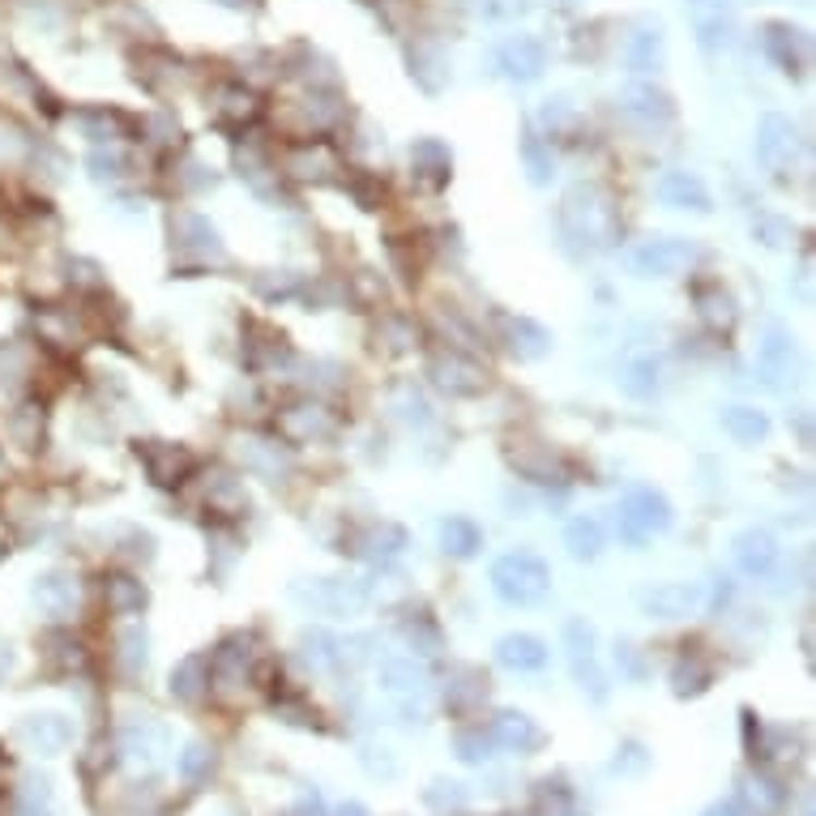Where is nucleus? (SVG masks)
<instances>
[{
    "label": "nucleus",
    "instance_id": "1",
    "mask_svg": "<svg viewBox=\"0 0 816 816\" xmlns=\"http://www.w3.org/2000/svg\"><path fill=\"white\" fill-rule=\"evenodd\" d=\"M561 236L573 253H599L608 249L620 231V218H615V202L608 189L599 184H573L561 202Z\"/></svg>",
    "mask_w": 816,
    "mask_h": 816
},
{
    "label": "nucleus",
    "instance_id": "2",
    "mask_svg": "<svg viewBox=\"0 0 816 816\" xmlns=\"http://www.w3.org/2000/svg\"><path fill=\"white\" fill-rule=\"evenodd\" d=\"M492 590L509 608H535L552 590V568L535 552H505L501 561L492 564Z\"/></svg>",
    "mask_w": 816,
    "mask_h": 816
},
{
    "label": "nucleus",
    "instance_id": "3",
    "mask_svg": "<svg viewBox=\"0 0 816 816\" xmlns=\"http://www.w3.org/2000/svg\"><path fill=\"white\" fill-rule=\"evenodd\" d=\"M291 599L304 603L308 612L356 615L368 608L372 590H368V581H356V577H312V581H296L291 586Z\"/></svg>",
    "mask_w": 816,
    "mask_h": 816
},
{
    "label": "nucleus",
    "instance_id": "4",
    "mask_svg": "<svg viewBox=\"0 0 816 816\" xmlns=\"http://www.w3.org/2000/svg\"><path fill=\"white\" fill-rule=\"evenodd\" d=\"M671 526V505L655 488H628L620 496V530L628 543H646Z\"/></svg>",
    "mask_w": 816,
    "mask_h": 816
},
{
    "label": "nucleus",
    "instance_id": "5",
    "mask_svg": "<svg viewBox=\"0 0 816 816\" xmlns=\"http://www.w3.org/2000/svg\"><path fill=\"white\" fill-rule=\"evenodd\" d=\"M697 265V244L680 236H655L633 249V269L641 278H680Z\"/></svg>",
    "mask_w": 816,
    "mask_h": 816
},
{
    "label": "nucleus",
    "instance_id": "6",
    "mask_svg": "<svg viewBox=\"0 0 816 816\" xmlns=\"http://www.w3.org/2000/svg\"><path fill=\"white\" fill-rule=\"evenodd\" d=\"M116 748H120V757H124L129 766L158 769L167 761V753H171V735H167V727L154 722V718H133V722L120 727Z\"/></svg>",
    "mask_w": 816,
    "mask_h": 816
},
{
    "label": "nucleus",
    "instance_id": "7",
    "mask_svg": "<svg viewBox=\"0 0 816 816\" xmlns=\"http://www.w3.org/2000/svg\"><path fill=\"white\" fill-rule=\"evenodd\" d=\"M428 376H432L449 398H475V394L488 389V372H483V363L470 359V356H461V351H436L432 363H428Z\"/></svg>",
    "mask_w": 816,
    "mask_h": 816
},
{
    "label": "nucleus",
    "instance_id": "8",
    "mask_svg": "<svg viewBox=\"0 0 816 816\" xmlns=\"http://www.w3.org/2000/svg\"><path fill=\"white\" fill-rule=\"evenodd\" d=\"M795 146H800V133H795V124L787 116L769 111V116L757 120V163L766 167L769 176H778V180L787 176V167L795 163Z\"/></svg>",
    "mask_w": 816,
    "mask_h": 816
},
{
    "label": "nucleus",
    "instance_id": "9",
    "mask_svg": "<svg viewBox=\"0 0 816 816\" xmlns=\"http://www.w3.org/2000/svg\"><path fill=\"white\" fill-rule=\"evenodd\" d=\"M564 641H568V663H573V675L581 684V693H590L595 701L608 697V675L595 663V633L586 620H568L564 624Z\"/></svg>",
    "mask_w": 816,
    "mask_h": 816
},
{
    "label": "nucleus",
    "instance_id": "10",
    "mask_svg": "<svg viewBox=\"0 0 816 816\" xmlns=\"http://www.w3.org/2000/svg\"><path fill=\"white\" fill-rule=\"evenodd\" d=\"M688 26H693L701 51H710V56L722 51L731 44V31H735L731 0H688Z\"/></svg>",
    "mask_w": 816,
    "mask_h": 816
},
{
    "label": "nucleus",
    "instance_id": "11",
    "mask_svg": "<svg viewBox=\"0 0 816 816\" xmlns=\"http://www.w3.org/2000/svg\"><path fill=\"white\" fill-rule=\"evenodd\" d=\"M31 603L44 615H51V620H69V615L77 612V603H82V586H77L73 573L48 568V573H39L31 581Z\"/></svg>",
    "mask_w": 816,
    "mask_h": 816
},
{
    "label": "nucleus",
    "instance_id": "12",
    "mask_svg": "<svg viewBox=\"0 0 816 816\" xmlns=\"http://www.w3.org/2000/svg\"><path fill=\"white\" fill-rule=\"evenodd\" d=\"M171 244H176V253L189 256V261H223V240H218V231L205 223L202 214H171Z\"/></svg>",
    "mask_w": 816,
    "mask_h": 816
},
{
    "label": "nucleus",
    "instance_id": "13",
    "mask_svg": "<svg viewBox=\"0 0 816 816\" xmlns=\"http://www.w3.org/2000/svg\"><path fill=\"white\" fill-rule=\"evenodd\" d=\"M731 552H735L740 573H744V577H757V581L769 577V573L778 568V556H782L773 530H766V526H748V530H740L735 543H731Z\"/></svg>",
    "mask_w": 816,
    "mask_h": 816
},
{
    "label": "nucleus",
    "instance_id": "14",
    "mask_svg": "<svg viewBox=\"0 0 816 816\" xmlns=\"http://www.w3.org/2000/svg\"><path fill=\"white\" fill-rule=\"evenodd\" d=\"M17 740H22L31 753H39V757H56V753H64V748L73 744V722L64 715H51V710H44V715H26L17 722Z\"/></svg>",
    "mask_w": 816,
    "mask_h": 816
},
{
    "label": "nucleus",
    "instance_id": "15",
    "mask_svg": "<svg viewBox=\"0 0 816 816\" xmlns=\"http://www.w3.org/2000/svg\"><path fill=\"white\" fill-rule=\"evenodd\" d=\"M488 735H492V744H501L505 753H517V757L539 753V748H543V740H548V735H543V727H539L530 715H521V710H501V715L492 718Z\"/></svg>",
    "mask_w": 816,
    "mask_h": 816
},
{
    "label": "nucleus",
    "instance_id": "16",
    "mask_svg": "<svg viewBox=\"0 0 816 816\" xmlns=\"http://www.w3.org/2000/svg\"><path fill=\"white\" fill-rule=\"evenodd\" d=\"M428 667L415 663V659H385L381 663V693L389 697V701H398L403 710H410L415 701H423V693H428Z\"/></svg>",
    "mask_w": 816,
    "mask_h": 816
},
{
    "label": "nucleus",
    "instance_id": "17",
    "mask_svg": "<svg viewBox=\"0 0 816 816\" xmlns=\"http://www.w3.org/2000/svg\"><path fill=\"white\" fill-rule=\"evenodd\" d=\"M496 69H501L509 82H535V77H543V69H548V51H543L539 39H530V35H513V39H505V44L496 48Z\"/></svg>",
    "mask_w": 816,
    "mask_h": 816
},
{
    "label": "nucleus",
    "instance_id": "18",
    "mask_svg": "<svg viewBox=\"0 0 816 816\" xmlns=\"http://www.w3.org/2000/svg\"><path fill=\"white\" fill-rule=\"evenodd\" d=\"M641 612L655 615V620H684L701 608V590L688 586V581H663V586H650L641 590Z\"/></svg>",
    "mask_w": 816,
    "mask_h": 816
},
{
    "label": "nucleus",
    "instance_id": "19",
    "mask_svg": "<svg viewBox=\"0 0 816 816\" xmlns=\"http://www.w3.org/2000/svg\"><path fill=\"white\" fill-rule=\"evenodd\" d=\"M137 458H142V466L151 470V479L158 483V488H176V483H184V475L197 466V458H193L189 449L167 445V441H146V445H137Z\"/></svg>",
    "mask_w": 816,
    "mask_h": 816
},
{
    "label": "nucleus",
    "instance_id": "20",
    "mask_svg": "<svg viewBox=\"0 0 816 816\" xmlns=\"http://www.w3.org/2000/svg\"><path fill=\"white\" fill-rule=\"evenodd\" d=\"M655 193H659V202L671 205V209H693V214H710V209H715L706 180L693 176V171H663L659 184H655Z\"/></svg>",
    "mask_w": 816,
    "mask_h": 816
},
{
    "label": "nucleus",
    "instance_id": "21",
    "mask_svg": "<svg viewBox=\"0 0 816 816\" xmlns=\"http://www.w3.org/2000/svg\"><path fill=\"white\" fill-rule=\"evenodd\" d=\"M278 432L291 441V445H308V441H321L334 432V415L316 403H296L278 415Z\"/></svg>",
    "mask_w": 816,
    "mask_h": 816
},
{
    "label": "nucleus",
    "instance_id": "22",
    "mask_svg": "<svg viewBox=\"0 0 816 816\" xmlns=\"http://www.w3.org/2000/svg\"><path fill=\"white\" fill-rule=\"evenodd\" d=\"M403 548H407V530L403 526H394V521H372V526H363L356 535V552L359 561H372V564H389L403 556Z\"/></svg>",
    "mask_w": 816,
    "mask_h": 816
},
{
    "label": "nucleus",
    "instance_id": "23",
    "mask_svg": "<svg viewBox=\"0 0 816 816\" xmlns=\"http://www.w3.org/2000/svg\"><path fill=\"white\" fill-rule=\"evenodd\" d=\"M548 659H552V650H548V641L535 637V633H509V637L496 641V663L509 667V671H521V675H526V671H543Z\"/></svg>",
    "mask_w": 816,
    "mask_h": 816
},
{
    "label": "nucleus",
    "instance_id": "24",
    "mask_svg": "<svg viewBox=\"0 0 816 816\" xmlns=\"http://www.w3.org/2000/svg\"><path fill=\"white\" fill-rule=\"evenodd\" d=\"M766 51L773 56L778 69H787V73H804V64H808V35L795 31V26H787V22H769Z\"/></svg>",
    "mask_w": 816,
    "mask_h": 816
},
{
    "label": "nucleus",
    "instance_id": "25",
    "mask_svg": "<svg viewBox=\"0 0 816 816\" xmlns=\"http://www.w3.org/2000/svg\"><path fill=\"white\" fill-rule=\"evenodd\" d=\"M249 659H253V650H249V641H244V637L223 641V646L214 650V659H209V680H214L218 688L236 693V688L249 680Z\"/></svg>",
    "mask_w": 816,
    "mask_h": 816
},
{
    "label": "nucleus",
    "instance_id": "26",
    "mask_svg": "<svg viewBox=\"0 0 816 816\" xmlns=\"http://www.w3.org/2000/svg\"><path fill=\"white\" fill-rule=\"evenodd\" d=\"M410 167H415V180H423L428 189H441V184H449V176H454L449 146L436 142V137H423V142L410 146Z\"/></svg>",
    "mask_w": 816,
    "mask_h": 816
},
{
    "label": "nucleus",
    "instance_id": "27",
    "mask_svg": "<svg viewBox=\"0 0 816 816\" xmlns=\"http://www.w3.org/2000/svg\"><path fill=\"white\" fill-rule=\"evenodd\" d=\"M287 171L300 180H325L329 171H338V154L325 142H300L287 151Z\"/></svg>",
    "mask_w": 816,
    "mask_h": 816
},
{
    "label": "nucleus",
    "instance_id": "28",
    "mask_svg": "<svg viewBox=\"0 0 816 816\" xmlns=\"http://www.w3.org/2000/svg\"><path fill=\"white\" fill-rule=\"evenodd\" d=\"M205 693H209V659L205 655H189L184 663L171 671V697L197 706Z\"/></svg>",
    "mask_w": 816,
    "mask_h": 816
},
{
    "label": "nucleus",
    "instance_id": "29",
    "mask_svg": "<svg viewBox=\"0 0 816 816\" xmlns=\"http://www.w3.org/2000/svg\"><path fill=\"white\" fill-rule=\"evenodd\" d=\"M624 56H628V69H633V73H641V77H646V73H659V69H663V31H659V26L633 31Z\"/></svg>",
    "mask_w": 816,
    "mask_h": 816
},
{
    "label": "nucleus",
    "instance_id": "30",
    "mask_svg": "<svg viewBox=\"0 0 816 816\" xmlns=\"http://www.w3.org/2000/svg\"><path fill=\"white\" fill-rule=\"evenodd\" d=\"M620 103H624L628 116H637V120H646V124H667V120H671V99H667L663 91H655L650 82L628 86V91L620 95Z\"/></svg>",
    "mask_w": 816,
    "mask_h": 816
},
{
    "label": "nucleus",
    "instance_id": "31",
    "mask_svg": "<svg viewBox=\"0 0 816 816\" xmlns=\"http://www.w3.org/2000/svg\"><path fill=\"white\" fill-rule=\"evenodd\" d=\"M722 432H727L731 441H740V445H757V441H766V436H769L766 410L727 407V410H722Z\"/></svg>",
    "mask_w": 816,
    "mask_h": 816
},
{
    "label": "nucleus",
    "instance_id": "32",
    "mask_svg": "<svg viewBox=\"0 0 816 816\" xmlns=\"http://www.w3.org/2000/svg\"><path fill=\"white\" fill-rule=\"evenodd\" d=\"M697 316L710 325V329H731L735 325V300L731 291H722V283H701L697 287Z\"/></svg>",
    "mask_w": 816,
    "mask_h": 816
},
{
    "label": "nucleus",
    "instance_id": "33",
    "mask_svg": "<svg viewBox=\"0 0 816 816\" xmlns=\"http://www.w3.org/2000/svg\"><path fill=\"white\" fill-rule=\"evenodd\" d=\"M505 329H509V351L517 359H539L552 351V334L530 316H513Z\"/></svg>",
    "mask_w": 816,
    "mask_h": 816
},
{
    "label": "nucleus",
    "instance_id": "34",
    "mask_svg": "<svg viewBox=\"0 0 816 816\" xmlns=\"http://www.w3.org/2000/svg\"><path fill=\"white\" fill-rule=\"evenodd\" d=\"M441 548H445V556L470 561V556L483 548V530H479L470 517H445V521H441Z\"/></svg>",
    "mask_w": 816,
    "mask_h": 816
},
{
    "label": "nucleus",
    "instance_id": "35",
    "mask_svg": "<svg viewBox=\"0 0 816 816\" xmlns=\"http://www.w3.org/2000/svg\"><path fill=\"white\" fill-rule=\"evenodd\" d=\"M564 548H568L573 561H599V552H603V526L595 517H573L564 526Z\"/></svg>",
    "mask_w": 816,
    "mask_h": 816
},
{
    "label": "nucleus",
    "instance_id": "36",
    "mask_svg": "<svg viewBox=\"0 0 816 816\" xmlns=\"http://www.w3.org/2000/svg\"><path fill=\"white\" fill-rule=\"evenodd\" d=\"M205 505H209L214 513L236 517V513L249 509V496H244L240 479H231V475H214V479L205 483Z\"/></svg>",
    "mask_w": 816,
    "mask_h": 816
},
{
    "label": "nucleus",
    "instance_id": "37",
    "mask_svg": "<svg viewBox=\"0 0 816 816\" xmlns=\"http://www.w3.org/2000/svg\"><path fill=\"white\" fill-rule=\"evenodd\" d=\"M710 680H715V671L701 663L697 655H688V659H680V663L671 667V693L675 697H697V693L710 688Z\"/></svg>",
    "mask_w": 816,
    "mask_h": 816
},
{
    "label": "nucleus",
    "instance_id": "38",
    "mask_svg": "<svg viewBox=\"0 0 816 816\" xmlns=\"http://www.w3.org/2000/svg\"><path fill=\"white\" fill-rule=\"evenodd\" d=\"M338 637L334 633H325V628H312V633H304L300 637V650H304V663L312 667V671H329V667L343 663V655H338Z\"/></svg>",
    "mask_w": 816,
    "mask_h": 816
},
{
    "label": "nucleus",
    "instance_id": "39",
    "mask_svg": "<svg viewBox=\"0 0 816 816\" xmlns=\"http://www.w3.org/2000/svg\"><path fill=\"white\" fill-rule=\"evenodd\" d=\"M107 608L120 615H137L146 608V586L137 577H107Z\"/></svg>",
    "mask_w": 816,
    "mask_h": 816
},
{
    "label": "nucleus",
    "instance_id": "40",
    "mask_svg": "<svg viewBox=\"0 0 816 816\" xmlns=\"http://www.w3.org/2000/svg\"><path fill=\"white\" fill-rule=\"evenodd\" d=\"M740 795L757 808V813H773V808H782V800H787V787H778L769 773H744V787H740Z\"/></svg>",
    "mask_w": 816,
    "mask_h": 816
},
{
    "label": "nucleus",
    "instance_id": "41",
    "mask_svg": "<svg viewBox=\"0 0 816 816\" xmlns=\"http://www.w3.org/2000/svg\"><path fill=\"white\" fill-rule=\"evenodd\" d=\"M791 359H795L791 334H787L782 325H769V329H766V343H761V363H766V372L782 376V372L791 368Z\"/></svg>",
    "mask_w": 816,
    "mask_h": 816
},
{
    "label": "nucleus",
    "instance_id": "42",
    "mask_svg": "<svg viewBox=\"0 0 816 816\" xmlns=\"http://www.w3.org/2000/svg\"><path fill=\"white\" fill-rule=\"evenodd\" d=\"M116 659L124 671H142L146 667V628L142 624H124L116 633Z\"/></svg>",
    "mask_w": 816,
    "mask_h": 816
},
{
    "label": "nucleus",
    "instance_id": "43",
    "mask_svg": "<svg viewBox=\"0 0 816 816\" xmlns=\"http://www.w3.org/2000/svg\"><path fill=\"white\" fill-rule=\"evenodd\" d=\"M620 385H624L628 398H655V394H659V363H655V359L628 363V372H624Z\"/></svg>",
    "mask_w": 816,
    "mask_h": 816
},
{
    "label": "nucleus",
    "instance_id": "44",
    "mask_svg": "<svg viewBox=\"0 0 816 816\" xmlns=\"http://www.w3.org/2000/svg\"><path fill=\"white\" fill-rule=\"evenodd\" d=\"M454 753H458L466 766H483L492 757V735L483 727H461L454 735Z\"/></svg>",
    "mask_w": 816,
    "mask_h": 816
},
{
    "label": "nucleus",
    "instance_id": "45",
    "mask_svg": "<svg viewBox=\"0 0 816 816\" xmlns=\"http://www.w3.org/2000/svg\"><path fill=\"white\" fill-rule=\"evenodd\" d=\"M209 769H214V748H209V744H202V740H197V744H189V748L180 753V778H184L189 787H197Z\"/></svg>",
    "mask_w": 816,
    "mask_h": 816
},
{
    "label": "nucleus",
    "instance_id": "46",
    "mask_svg": "<svg viewBox=\"0 0 816 816\" xmlns=\"http://www.w3.org/2000/svg\"><path fill=\"white\" fill-rule=\"evenodd\" d=\"M423 804L436 808V813H445V808H461V804H466V787H461V782H445V778H436V782L423 791Z\"/></svg>",
    "mask_w": 816,
    "mask_h": 816
},
{
    "label": "nucleus",
    "instance_id": "47",
    "mask_svg": "<svg viewBox=\"0 0 816 816\" xmlns=\"http://www.w3.org/2000/svg\"><path fill=\"white\" fill-rule=\"evenodd\" d=\"M31 423H39V410L35 407H17L13 419H9V432H13V441H17L22 449H31V445L39 441V428H31Z\"/></svg>",
    "mask_w": 816,
    "mask_h": 816
},
{
    "label": "nucleus",
    "instance_id": "48",
    "mask_svg": "<svg viewBox=\"0 0 816 816\" xmlns=\"http://www.w3.org/2000/svg\"><path fill=\"white\" fill-rule=\"evenodd\" d=\"M223 116H227V120H253V116H256V99L249 95V91L231 86V91H223Z\"/></svg>",
    "mask_w": 816,
    "mask_h": 816
},
{
    "label": "nucleus",
    "instance_id": "49",
    "mask_svg": "<svg viewBox=\"0 0 816 816\" xmlns=\"http://www.w3.org/2000/svg\"><path fill=\"white\" fill-rule=\"evenodd\" d=\"M753 231H757V240H761L766 249H787V240H791V227H787L782 218H769V214H761V218L753 223Z\"/></svg>",
    "mask_w": 816,
    "mask_h": 816
},
{
    "label": "nucleus",
    "instance_id": "50",
    "mask_svg": "<svg viewBox=\"0 0 816 816\" xmlns=\"http://www.w3.org/2000/svg\"><path fill=\"white\" fill-rule=\"evenodd\" d=\"M650 766V753L637 744V740H624L620 744V753H615V773H641V769Z\"/></svg>",
    "mask_w": 816,
    "mask_h": 816
},
{
    "label": "nucleus",
    "instance_id": "51",
    "mask_svg": "<svg viewBox=\"0 0 816 816\" xmlns=\"http://www.w3.org/2000/svg\"><path fill=\"white\" fill-rule=\"evenodd\" d=\"M363 769L372 773V778H398V757L389 753V748H363Z\"/></svg>",
    "mask_w": 816,
    "mask_h": 816
},
{
    "label": "nucleus",
    "instance_id": "52",
    "mask_svg": "<svg viewBox=\"0 0 816 816\" xmlns=\"http://www.w3.org/2000/svg\"><path fill=\"white\" fill-rule=\"evenodd\" d=\"M568 116H573L568 99H548V107H543V124H548V129H556V124L568 120Z\"/></svg>",
    "mask_w": 816,
    "mask_h": 816
},
{
    "label": "nucleus",
    "instance_id": "53",
    "mask_svg": "<svg viewBox=\"0 0 816 816\" xmlns=\"http://www.w3.org/2000/svg\"><path fill=\"white\" fill-rule=\"evenodd\" d=\"M17 146H22V137L9 129V124H0V158H9V154H17Z\"/></svg>",
    "mask_w": 816,
    "mask_h": 816
},
{
    "label": "nucleus",
    "instance_id": "54",
    "mask_svg": "<svg viewBox=\"0 0 816 816\" xmlns=\"http://www.w3.org/2000/svg\"><path fill=\"white\" fill-rule=\"evenodd\" d=\"M701 816H744V808H740L735 800H722V804H715V808H706Z\"/></svg>",
    "mask_w": 816,
    "mask_h": 816
},
{
    "label": "nucleus",
    "instance_id": "55",
    "mask_svg": "<svg viewBox=\"0 0 816 816\" xmlns=\"http://www.w3.org/2000/svg\"><path fill=\"white\" fill-rule=\"evenodd\" d=\"M334 816H368V808H363V804H343Z\"/></svg>",
    "mask_w": 816,
    "mask_h": 816
}]
</instances>
